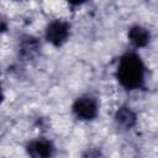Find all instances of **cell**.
<instances>
[{
	"label": "cell",
	"mask_w": 158,
	"mask_h": 158,
	"mask_svg": "<svg viewBox=\"0 0 158 158\" xmlns=\"http://www.w3.org/2000/svg\"><path fill=\"white\" fill-rule=\"evenodd\" d=\"M70 35V25L63 20H54L46 27V40L54 47L63 46Z\"/></svg>",
	"instance_id": "3"
},
{
	"label": "cell",
	"mask_w": 158,
	"mask_h": 158,
	"mask_svg": "<svg viewBox=\"0 0 158 158\" xmlns=\"http://www.w3.org/2000/svg\"><path fill=\"white\" fill-rule=\"evenodd\" d=\"M116 78L120 85L126 90H137L143 88L146 67L142 58L132 51L122 54L116 69Z\"/></svg>",
	"instance_id": "1"
},
{
	"label": "cell",
	"mask_w": 158,
	"mask_h": 158,
	"mask_svg": "<svg viewBox=\"0 0 158 158\" xmlns=\"http://www.w3.org/2000/svg\"><path fill=\"white\" fill-rule=\"evenodd\" d=\"M115 122L120 127L125 130H130L137 123V115L131 107L121 106L115 112Z\"/></svg>",
	"instance_id": "7"
},
{
	"label": "cell",
	"mask_w": 158,
	"mask_h": 158,
	"mask_svg": "<svg viewBox=\"0 0 158 158\" xmlns=\"http://www.w3.org/2000/svg\"><path fill=\"white\" fill-rule=\"evenodd\" d=\"M127 37L132 43V46H135L136 48H143L149 43L151 33L146 27L141 25H135L130 27L127 32Z\"/></svg>",
	"instance_id": "6"
},
{
	"label": "cell",
	"mask_w": 158,
	"mask_h": 158,
	"mask_svg": "<svg viewBox=\"0 0 158 158\" xmlns=\"http://www.w3.org/2000/svg\"><path fill=\"white\" fill-rule=\"evenodd\" d=\"M40 51H41V43L36 37L31 35L22 36L19 43V54L23 60L36 59L40 56Z\"/></svg>",
	"instance_id": "5"
},
{
	"label": "cell",
	"mask_w": 158,
	"mask_h": 158,
	"mask_svg": "<svg viewBox=\"0 0 158 158\" xmlns=\"http://www.w3.org/2000/svg\"><path fill=\"white\" fill-rule=\"evenodd\" d=\"M72 111L77 118L81 120V121H90L98 116L99 105H98V101L95 98L84 95V96L78 98L73 102Z\"/></svg>",
	"instance_id": "2"
},
{
	"label": "cell",
	"mask_w": 158,
	"mask_h": 158,
	"mask_svg": "<svg viewBox=\"0 0 158 158\" xmlns=\"http://www.w3.org/2000/svg\"><path fill=\"white\" fill-rule=\"evenodd\" d=\"M83 158H101V152L98 148H89L83 154Z\"/></svg>",
	"instance_id": "8"
},
{
	"label": "cell",
	"mask_w": 158,
	"mask_h": 158,
	"mask_svg": "<svg viewBox=\"0 0 158 158\" xmlns=\"http://www.w3.org/2000/svg\"><path fill=\"white\" fill-rule=\"evenodd\" d=\"M30 158H51L54 154V146L47 138H36L26 144Z\"/></svg>",
	"instance_id": "4"
}]
</instances>
